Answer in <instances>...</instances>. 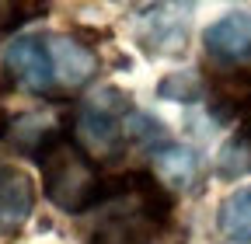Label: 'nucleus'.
<instances>
[{
	"label": "nucleus",
	"mask_w": 251,
	"mask_h": 244,
	"mask_svg": "<svg viewBox=\"0 0 251 244\" xmlns=\"http://www.w3.org/2000/svg\"><path fill=\"white\" fill-rule=\"evenodd\" d=\"M39 168H42V181H46V195L52 206H59L63 213H87L105 199V181L94 168V161L77 146L74 136L56 133L39 154H35Z\"/></svg>",
	"instance_id": "1"
},
{
	"label": "nucleus",
	"mask_w": 251,
	"mask_h": 244,
	"mask_svg": "<svg viewBox=\"0 0 251 244\" xmlns=\"http://www.w3.org/2000/svg\"><path fill=\"white\" fill-rule=\"evenodd\" d=\"M129 115V98L115 87H101L94 98H87L77 112L74 133H77V146L91 157H112L122 140V126L119 119Z\"/></svg>",
	"instance_id": "2"
},
{
	"label": "nucleus",
	"mask_w": 251,
	"mask_h": 244,
	"mask_svg": "<svg viewBox=\"0 0 251 244\" xmlns=\"http://www.w3.org/2000/svg\"><path fill=\"white\" fill-rule=\"evenodd\" d=\"M4 67L7 73L28 87V91H35V95H46V91L52 87V59H49V46L46 39L39 35H25V39H14L4 52Z\"/></svg>",
	"instance_id": "3"
},
{
	"label": "nucleus",
	"mask_w": 251,
	"mask_h": 244,
	"mask_svg": "<svg viewBox=\"0 0 251 244\" xmlns=\"http://www.w3.org/2000/svg\"><path fill=\"white\" fill-rule=\"evenodd\" d=\"M202 46L220 63H234V67L251 63V14L230 11L224 18H216L202 32Z\"/></svg>",
	"instance_id": "4"
},
{
	"label": "nucleus",
	"mask_w": 251,
	"mask_h": 244,
	"mask_svg": "<svg viewBox=\"0 0 251 244\" xmlns=\"http://www.w3.org/2000/svg\"><path fill=\"white\" fill-rule=\"evenodd\" d=\"M35 209V185L21 168L0 164V237H14Z\"/></svg>",
	"instance_id": "5"
},
{
	"label": "nucleus",
	"mask_w": 251,
	"mask_h": 244,
	"mask_svg": "<svg viewBox=\"0 0 251 244\" xmlns=\"http://www.w3.org/2000/svg\"><path fill=\"white\" fill-rule=\"evenodd\" d=\"M49 46V59H52V77L63 84V87H80L94 77L98 70V56H94L91 46L70 39V35H56V39H46Z\"/></svg>",
	"instance_id": "6"
},
{
	"label": "nucleus",
	"mask_w": 251,
	"mask_h": 244,
	"mask_svg": "<svg viewBox=\"0 0 251 244\" xmlns=\"http://www.w3.org/2000/svg\"><path fill=\"white\" fill-rule=\"evenodd\" d=\"M224 237L230 241H251V185L230 192L220 202V217H216Z\"/></svg>",
	"instance_id": "7"
},
{
	"label": "nucleus",
	"mask_w": 251,
	"mask_h": 244,
	"mask_svg": "<svg viewBox=\"0 0 251 244\" xmlns=\"http://www.w3.org/2000/svg\"><path fill=\"white\" fill-rule=\"evenodd\" d=\"M153 168H157V174H161V185L168 181V185H188V181L196 178V168H199V161H196V154L188 146H157L153 150Z\"/></svg>",
	"instance_id": "8"
},
{
	"label": "nucleus",
	"mask_w": 251,
	"mask_h": 244,
	"mask_svg": "<svg viewBox=\"0 0 251 244\" xmlns=\"http://www.w3.org/2000/svg\"><path fill=\"white\" fill-rule=\"evenodd\" d=\"M7 136H11V143L31 150V154H39V150L56 136V129H52V119H49V115L35 112V115H21V119H14V126L7 129Z\"/></svg>",
	"instance_id": "9"
},
{
	"label": "nucleus",
	"mask_w": 251,
	"mask_h": 244,
	"mask_svg": "<svg viewBox=\"0 0 251 244\" xmlns=\"http://www.w3.org/2000/svg\"><path fill=\"white\" fill-rule=\"evenodd\" d=\"M216 168H220V174H224V178H241V174H251V122H248V126H244L241 133H234V136L224 143Z\"/></svg>",
	"instance_id": "10"
},
{
	"label": "nucleus",
	"mask_w": 251,
	"mask_h": 244,
	"mask_svg": "<svg viewBox=\"0 0 251 244\" xmlns=\"http://www.w3.org/2000/svg\"><path fill=\"white\" fill-rule=\"evenodd\" d=\"M157 95L168 98V101H181V105H192L206 98V80L196 70H175L168 73L161 84H157Z\"/></svg>",
	"instance_id": "11"
},
{
	"label": "nucleus",
	"mask_w": 251,
	"mask_h": 244,
	"mask_svg": "<svg viewBox=\"0 0 251 244\" xmlns=\"http://www.w3.org/2000/svg\"><path fill=\"white\" fill-rule=\"evenodd\" d=\"M31 11H42L39 4H4L0 0V32H11V28H18L21 21L35 18Z\"/></svg>",
	"instance_id": "12"
}]
</instances>
